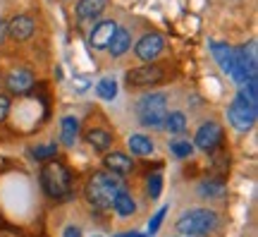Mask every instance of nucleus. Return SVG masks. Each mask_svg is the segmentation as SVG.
<instances>
[{
  "label": "nucleus",
  "mask_w": 258,
  "mask_h": 237,
  "mask_svg": "<svg viewBox=\"0 0 258 237\" xmlns=\"http://www.w3.org/2000/svg\"><path fill=\"white\" fill-rule=\"evenodd\" d=\"M256 115H258V106H256V103H251V101H246L244 96H241V93L234 101H232V106L227 108L230 125L234 129H239V132H246V129L253 127Z\"/></svg>",
  "instance_id": "39448f33"
},
{
  "label": "nucleus",
  "mask_w": 258,
  "mask_h": 237,
  "mask_svg": "<svg viewBox=\"0 0 258 237\" xmlns=\"http://www.w3.org/2000/svg\"><path fill=\"white\" fill-rule=\"evenodd\" d=\"M108 5V0H79L77 3V17L79 19H91L96 15H101Z\"/></svg>",
  "instance_id": "dca6fc26"
},
{
  "label": "nucleus",
  "mask_w": 258,
  "mask_h": 237,
  "mask_svg": "<svg viewBox=\"0 0 258 237\" xmlns=\"http://www.w3.org/2000/svg\"><path fill=\"white\" fill-rule=\"evenodd\" d=\"M163 46H165V41H163L160 34H146L137 43V58L144 60V63H151V60H156L158 55L163 53Z\"/></svg>",
  "instance_id": "1a4fd4ad"
},
{
  "label": "nucleus",
  "mask_w": 258,
  "mask_h": 237,
  "mask_svg": "<svg viewBox=\"0 0 258 237\" xmlns=\"http://www.w3.org/2000/svg\"><path fill=\"white\" fill-rule=\"evenodd\" d=\"M112 209L117 211V216H124V218H127V216H132V213L137 211V204H134V199L129 197L127 192L122 189L120 194L112 199Z\"/></svg>",
  "instance_id": "6ab92c4d"
},
{
  "label": "nucleus",
  "mask_w": 258,
  "mask_h": 237,
  "mask_svg": "<svg viewBox=\"0 0 258 237\" xmlns=\"http://www.w3.org/2000/svg\"><path fill=\"white\" fill-rule=\"evenodd\" d=\"M5 34H8L10 38H15V41H27V38H31V34H34V19L29 17V15L12 17L8 29H5Z\"/></svg>",
  "instance_id": "9b49d317"
},
{
  "label": "nucleus",
  "mask_w": 258,
  "mask_h": 237,
  "mask_svg": "<svg viewBox=\"0 0 258 237\" xmlns=\"http://www.w3.org/2000/svg\"><path fill=\"white\" fill-rule=\"evenodd\" d=\"M0 84H3V79H0Z\"/></svg>",
  "instance_id": "2f4dec72"
},
{
  "label": "nucleus",
  "mask_w": 258,
  "mask_h": 237,
  "mask_svg": "<svg viewBox=\"0 0 258 237\" xmlns=\"http://www.w3.org/2000/svg\"><path fill=\"white\" fill-rule=\"evenodd\" d=\"M96 237H98V235H96Z\"/></svg>",
  "instance_id": "473e14b6"
},
{
  "label": "nucleus",
  "mask_w": 258,
  "mask_h": 237,
  "mask_svg": "<svg viewBox=\"0 0 258 237\" xmlns=\"http://www.w3.org/2000/svg\"><path fill=\"white\" fill-rule=\"evenodd\" d=\"M5 86H8V91L15 93V96H19V93H27L29 89L34 86V74L29 72V70H24V67L12 70V72L8 74V79H5Z\"/></svg>",
  "instance_id": "9d476101"
},
{
  "label": "nucleus",
  "mask_w": 258,
  "mask_h": 237,
  "mask_svg": "<svg viewBox=\"0 0 258 237\" xmlns=\"http://www.w3.org/2000/svg\"><path fill=\"white\" fill-rule=\"evenodd\" d=\"M112 237H144V235H139V232H122V235H112Z\"/></svg>",
  "instance_id": "c756f323"
},
{
  "label": "nucleus",
  "mask_w": 258,
  "mask_h": 237,
  "mask_svg": "<svg viewBox=\"0 0 258 237\" xmlns=\"http://www.w3.org/2000/svg\"><path fill=\"white\" fill-rule=\"evenodd\" d=\"M77 137H79V122L74 118H64L62 122H60V139H62V144L74 146Z\"/></svg>",
  "instance_id": "a211bd4d"
},
{
  "label": "nucleus",
  "mask_w": 258,
  "mask_h": 237,
  "mask_svg": "<svg viewBox=\"0 0 258 237\" xmlns=\"http://www.w3.org/2000/svg\"><path fill=\"white\" fill-rule=\"evenodd\" d=\"M165 206H163V209L158 211L156 216H153V218H151V225H148V232H151V235H153V232H158V228H160V223H163V218H165Z\"/></svg>",
  "instance_id": "bb28decb"
},
{
  "label": "nucleus",
  "mask_w": 258,
  "mask_h": 237,
  "mask_svg": "<svg viewBox=\"0 0 258 237\" xmlns=\"http://www.w3.org/2000/svg\"><path fill=\"white\" fill-rule=\"evenodd\" d=\"M124 189V182L117 173L110 170H101V173H93V177L86 182V199L91 206L101 211L112 209V199Z\"/></svg>",
  "instance_id": "f257e3e1"
},
{
  "label": "nucleus",
  "mask_w": 258,
  "mask_h": 237,
  "mask_svg": "<svg viewBox=\"0 0 258 237\" xmlns=\"http://www.w3.org/2000/svg\"><path fill=\"white\" fill-rule=\"evenodd\" d=\"M62 237H82V230L77 228V225H70V228H64Z\"/></svg>",
  "instance_id": "c85d7f7f"
},
{
  "label": "nucleus",
  "mask_w": 258,
  "mask_h": 237,
  "mask_svg": "<svg viewBox=\"0 0 258 237\" xmlns=\"http://www.w3.org/2000/svg\"><path fill=\"white\" fill-rule=\"evenodd\" d=\"M84 139H86L96 151H105V149H110V144H112V134L108 132V129H103V127L86 129V132H84Z\"/></svg>",
  "instance_id": "4468645a"
},
{
  "label": "nucleus",
  "mask_w": 258,
  "mask_h": 237,
  "mask_svg": "<svg viewBox=\"0 0 258 237\" xmlns=\"http://www.w3.org/2000/svg\"><path fill=\"white\" fill-rule=\"evenodd\" d=\"M10 115V99L8 96H0V122Z\"/></svg>",
  "instance_id": "cd10ccee"
},
{
  "label": "nucleus",
  "mask_w": 258,
  "mask_h": 237,
  "mask_svg": "<svg viewBox=\"0 0 258 237\" xmlns=\"http://www.w3.org/2000/svg\"><path fill=\"white\" fill-rule=\"evenodd\" d=\"M3 34H5V27L0 24V43H3Z\"/></svg>",
  "instance_id": "7c9ffc66"
},
{
  "label": "nucleus",
  "mask_w": 258,
  "mask_h": 237,
  "mask_svg": "<svg viewBox=\"0 0 258 237\" xmlns=\"http://www.w3.org/2000/svg\"><path fill=\"white\" fill-rule=\"evenodd\" d=\"M103 165H105L110 173H117V175H127V173H132V170H134V161H132L127 154H120V151L105 154Z\"/></svg>",
  "instance_id": "ddd939ff"
},
{
  "label": "nucleus",
  "mask_w": 258,
  "mask_h": 237,
  "mask_svg": "<svg viewBox=\"0 0 258 237\" xmlns=\"http://www.w3.org/2000/svg\"><path fill=\"white\" fill-rule=\"evenodd\" d=\"M115 29H117V24H115V22H110V19H108V22H101V24L91 31V36H89L91 46L96 48V51H105V48L110 46Z\"/></svg>",
  "instance_id": "f8f14e48"
},
{
  "label": "nucleus",
  "mask_w": 258,
  "mask_h": 237,
  "mask_svg": "<svg viewBox=\"0 0 258 237\" xmlns=\"http://www.w3.org/2000/svg\"><path fill=\"white\" fill-rule=\"evenodd\" d=\"M218 223H220V218L213 209H191L179 216L175 228L184 237H203L211 235L213 230L218 228Z\"/></svg>",
  "instance_id": "f03ea898"
},
{
  "label": "nucleus",
  "mask_w": 258,
  "mask_h": 237,
  "mask_svg": "<svg viewBox=\"0 0 258 237\" xmlns=\"http://www.w3.org/2000/svg\"><path fill=\"white\" fill-rule=\"evenodd\" d=\"M129 149H132V154L137 156H148L153 151V141L148 137H144V134H132L129 137Z\"/></svg>",
  "instance_id": "aec40b11"
},
{
  "label": "nucleus",
  "mask_w": 258,
  "mask_h": 237,
  "mask_svg": "<svg viewBox=\"0 0 258 237\" xmlns=\"http://www.w3.org/2000/svg\"><path fill=\"white\" fill-rule=\"evenodd\" d=\"M170 149H172V154H175L177 158H186V156L194 154V144H189V141H175Z\"/></svg>",
  "instance_id": "a878e982"
},
{
  "label": "nucleus",
  "mask_w": 258,
  "mask_h": 237,
  "mask_svg": "<svg viewBox=\"0 0 258 237\" xmlns=\"http://www.w3.org/2000/svg\"><path fill=\"white\" fill-rule=\"evenodd\" d=\"M211 51H213V58L218 60V65L222 67V72H227L234 79V82L239 84H246V74L239 70V65H237V60H234V48H230L227 43H218V41H213L211 43Z\"/></svg>",
  "instance_id": "423d86ee"
},
{
  "label": "nucleus",
  "mask_w": 258,
  "mask_h": 237,
  "mask_svg": "<svg viewBox=\"0 0 258 237\" xmlns=\"http://www.w3.org/2000/svg\"><path fill=\"white\" fill-rule=\"evenodd\" d=\"M137 113L144 127H151V129L163 127L167 118V99L163 93H148V96H144L139 101Z\"/></svg>",
  "instance_id": "20e7f679"
},
{
  "label": "nucleus",
  "mask_w": 258,
  "mask_h": 237,
  "mask_svg": "<svg viewBox=\"0 0 258 237\" xmlns=\"http://www.w3.org/2000/svg\"><path fill=\"white\" fill-rule=\"evenodd\" d=\"M129 46H132V36H129L127 29H115V34H112V41L110 46H108V51H110L115 58H120V55H124L129 51Z\"/></svg>",
  "instance_id": "2eb2a0df"
},
{
  "label": "nucleus",
  "mask_w": 258,
  "mask_h": 237,
  "mask_svg": "<svg viewBox=\"0 0 258 237\" xmlns=\"http://www.w3.org/2000/svg\"><path fill=\"white\" fill-rule=\"evenodd\" d=\"M41 187L50 199H70L72 197V175L62 163H46L41 168Z\"/></svg>",
  "instance_id": "7ed1b4c3"
},
{
  "label": "nucleus",
  "mask_w": 258,
  "mask_h": 237,
  "mask_svg": "<svg viewBox=\"0 0 258 237\" xmlns=\"http://www.w3.org/2000/svg\"><path fill=\"white\" fill-rule=\"evenodd\" d=\"M163 79V67L158 65H146V67H137L127 72V84L129 86H151Z\"/></svg>",
  "instance_id": "6e6552de"
},
{
  "label": "nucleus",
  "mask_w": 258,
  "mask_h": 237,
  "mask_svg": "<svg viewBox=\"0 0 258 237\" xmlns=\"http://www.w3.org/2000/svg\"><path fill=\"white\" fill-rule=\"evenodd\" d=\"M96 91H98V96L105 101H112L115 96H117V84H115V79H101L98 82V86H96Z\"/></svg>",
  "instance_id": "5701e85b"
},
{
  "label": "nucleus",
  "mask_w": 258,
  "mask_h": 237,
  "mask_svg": "<svg viewBox=\"0 0 258 237\" xmlns=\"http://www.w3.org/2000/svg\"><path fill=\"white\" fill-rule=\"evenodd\" d=\"M160 192H163V175L153 173L148 177V197H151V199H158Z\"/></svg>",
  "instance_id": "b1692460"
},
{
  "label": "nucleus",
  "mask_w": 258,
  "mask_h": 237,
  "mask_svg": "<svg viewBox=\"0 0 258 237\" xmlns=\"http://www.w3.org/2000/svg\"><path fill=\"white\" fill-rule=\"evenodd\" d=\"M211 158H213V168L218 170V173H227V165H230V156L227 151H222V146L218 144L215 149H211Z\"/></svg>",
  "instance_id": "4be33fe9"
},
{
  "label": "nucleus",
  "mask_w": 258,
  "mask_h": 237,
  "mask_svg": "<svg viewBox=\"0 0 258 237\" xmlns=\"http://www.w3.org/2000/svg\"><path fill=\"white\" fill-rule=\"evenodd\" d=\"M55 154H57L55 144H46V146H36V149H31V156L38 158V161H48V158H53Z\"/></svg>",
  "instance_id": "393cba45"
},
{
  "label": "nucleus",
  "mask_w": 258,
  "mask_h": 237,
  "mask_svg": "<svg viewBox=\"0 0 258 237\" xmlns=\"http://www.w3.org/2000/svg\"><path fill=\"white\" fill-rule=\"evenodd\" d=\"M225 182H222V177H213V180H206V182H201V187H199V194L201 197H206V199H220V197H225Z\"/></svg>",
  "instance_id": "f3484780"
},
{
  "label": "nucleus",
  "mask_w": 258,
  "mask_h": 237,
  "mask_svg": "<svg viewBox=\"0 0 258 237\" xmlns=\"http://www.w3.org/2000/svg\"><path fill=\"white\" fill-rule=\"evenodd\" d=\"M165 127H167V132H172V134H179V132H184V129H186V118H184V113H179V110H175V113H167Z\"/></svg>",
  "instance_id": "412c9836"
},
{
  "label": "nucleus",
  "mask_w": 258,
  "mask_h": 237,
  "mask_svg": "<svg viewBox=\"0 0 258 237\" xmlns=\"http://www.w3.org/2000/svg\"><path fill=\"white\" fill-rule=\"evenodd\" d=\"M220 141H222V127L218 122H203L199 127V132H196V137H194V144L201 151H211Z\"/></svg>",
  "instance_id": "0eeeda50"
}]
</instances>
